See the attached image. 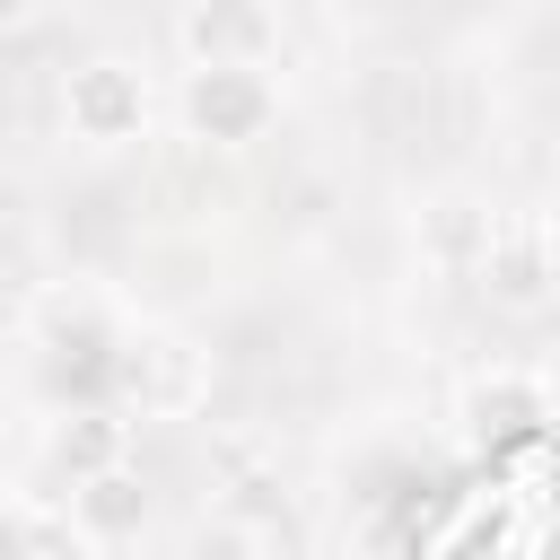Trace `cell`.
<instances>
[{
  "mask_svg": "<svg viewBox=\"0 0 560 560\" xmlns=\"http://www.w3.org/2000/svg\"><path fill=\"white\" fill-rule=\"evenodd\" d=\"M280 122V88L262 61H192L175 88V131L192 149H254Z\"/></svg>",
  "mask_w": 560,
  "mask_h": 560,
  "instance_id": "6da1fadb",
  "label": "cell"
},
{
  "mask_svg": "<svg viewBox=\"0 0 560 560\" xmlns=\"http://www.w3.org/2000/svg\"><path fill=\"white\" fill-rule=\"evenodd\" d=\"M149 122H158V88H149L140 61L96 52V61H79V70L61 79V140L114 158V149H140Z\"/></svg>",
  "mask_w": 560,
  "mask_h": 560,
  "instance_id": "7a4b0ae2",
  "label": "cell"
},
{
  "mask_svg": "<svg viewBox=\"0 0 560 560\" xmlns=\"http://www.w3.org/2000/svg\"><path fill=\"white\" fill-rule=\"evenodd\" d=\"M114 402L131 420H192L210 402V350L175 324H140L122 332V359H114Z\"/></svg>",
  "mask_w": 560,
  "mask_h": 560,
  "instance_id": "3957f363",
  "label": "cell"
},
{
  "mask_svg": "<svg viewBox=\"0 0 560 560\" xmlns=\"http://www.w3.org/2000/svg\"><path fill=\"white\" fill-rule=\"evenodd\" d=\"M464 446L490 455V472L525 464V455H551V385L525 376V368H490L464 385Z\"/></svg>",
  "mask_w": 560,
  "mask_h": 560,
  "instance_id": "277c9868",
  "label": "cell"
},
{
  "mask_svg": "<svg viewBox=\"0 0 560 560\" xmlns=\"http://www.w3.org/2000/svg\"><path fill=\"white\" fill-rule=\"evenodd\" d=\"M490 236H499V210H490L472 184H438V192L411 210V245H420V262L446 271V280H481Z\"/></svg>",
  "mask_w": 560,
  "mask_h": 560,
  "instance_id": "5b68a950",
  "label": "cell"
},
{
  "mask_svg": "<svg viewBox=\"0 0 560 560\" xmlns=\"http://www.w3.org/2000/svg\"><path fill=\"white\" fill-rule=\"evenodd\" d=\"M560 280V228L542 210H499V236H490V262H481V289L516 315H534Z\"/></svg>",
  "mask_w": 560,
  "mask_h": 560,
  "instance_id": "8992f818",
  "label": "cell"
},
{
  "mask_svg": "<svg viewBox=\"0 0 560 560\" xmlns=\"http://www.w3.org/2000/svg\"><path fill=\"white\" fill-rule=\"evenodd\" d=\"M175 44H184V61H280V18H271V0H192L184 18H175Z\"/></svg>",
  "mask_w": 560,
  "mask_h": 560,
  "instance_id": "52a82bcc",
  "label": "cell"
},
{
  "mask_svg": "<svg viewBox=\"0 0 560 560\" xmlns=\"http://www.w3.org/2000/svg\"><path fill=\"white\" fill-rule=\"evenodd\" d=\"M44 455H52L61 481H88V472H105V464H131V411H122L114 394L61 402L52 429H44Z\"/></svg>",
  "mask_w": 560,
  "mask_h": 560,
  "instance_id": "ba28073f",
  "label": "cell"
},
{
  "mask_svg": "<svg viewBox=\"0 0 560 560\" xmlns=\"http://www.w3.org/2000/svg\"><path fill=\"white\" fill-rule=\"evenodd\" d=\"M9 542H18L26 560H96V551H105V542L88 534V516L70 508V490H61V508H52V499L26 490V481L9 490Z\"/></svg>",
  "mask_w": 560,
  "mask_h": 560,
  "instance_id": "9c48e42d",
  "label": "cell"
},
{
  "mask_svg": "<svg viewBox=\"0 0 560 560\" xmlns=\"http://www.w3.org/2000/svg\"><path fill=\"white\" fill-rule=\"evenodd\" d=\"M70 508L88 516V534H96L105 551L140 542V525H149V490H140V472H131V464H105V472L70 481Z\"/></svg>",
  "mask_w": 560,
  "mask_h": 560,
  "instance_id": "30bf717a",
  "label": "cell"
},
{
  "mask_svg": "<svg viewBox=\"0 0 560 560\" xmlns=\"http://www.w3.org/2000/svg\"><path fill=\"white\" fill-rule=\"evenodd\" d=\"M289 534L280 525H254V516H201L192 525V551H280Z\"/></svg>",
  "mask_w": 560,
  "mask_h": 560,
  "instance_id": "8fae6325",
  "label": "cell"
},
{
  "mask_svg": "<svg viewBox=\"0 0 560 560\" xmlns=\"http://www.w3.org/2000/svg\"><path fill=\"white\" fill-rule=\"evenodd\" d=\"M44 9H52V0H0V26H9V35H26Z\"/></svg>",
  "mask_w": 560,
  "mask_h": 560,
  "instance_id": "7c38bea8",
  "label": "cell"
},
{
  "mask_svg": "<svg viewBox=\"0 0 560 560\" xmlns=\"http://www.w3.org/2000/svg\"><path fill=\"white\" fill-rule=\"evenodd\" d=\"M542 219H551V228H560V175H551V192H542Z\"/></svg>",
  "mask_w": 560,
  "mask_h": 560,
  "instance_id": "4fadbf2b",
  "label": "cell"
}]
</instances>
